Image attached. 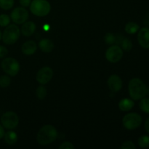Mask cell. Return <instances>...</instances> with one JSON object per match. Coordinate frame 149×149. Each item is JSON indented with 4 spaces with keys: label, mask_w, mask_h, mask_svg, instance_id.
<instances>
[{
    "label": "cell",
    "mask_w": 149,
    "mask_h": 149,
    "mask_svg": "<svg viewBox=\"0 0 149 149\" xmlns=\"http://www.w3.org/2000/svg\"><path fill=\"white\" fill-rule=\"evenodd\" d=\"M58 131L51 125H44L40 128L36 135L37 143L41 146H47L53 143L58 138Z\"/></svg>",
    "instance_id": "cell-1"
},
{
    "label": "cell",
    "mask_w": 149,
    "mask_h": 149,
    "mask_svg": "<svg viewBox=\"0 0 149 149\" xmlns=\"http://www.w3.org/2000/svg\"><path fill=\"white\" fill-rule=\"evenodd\" d=\"M130 96L133 100H139L146 97L148 89L145 83L139 78H133L128 84Z\"/></svg>",
    "instance_id": "cell-2"
},
{
    "label": "cell",
    "mask_w": 149,
    "mask_h": 149,
    "mask_svg": "<svg viewBox=\"0 0 149 149\" xmlns=\"http://www.w3.org/2000/svg\"><path fill=\"white\" fill-rule=\"evenodd\" d=\"M20 29L15 24L8 25L2 33L1 39L5 45H14L20 36Z\"/></svg>",
    "instance_id": "cell-3"
},
{
    "label": "cell",
    "mask_w": 149,
    "mask_h": 149,
    "mask_svg": "<svg viewBox=\"0 0 149 149\" xmlns=\"http://www.w3.org/2000/svg\"><path fill=\"white\" fill-rule=\"evenodd\" d=\"M31 13L37 17H45L51 10V5L47 0H33L30 4Z\"/></svg>",
    "instance_id": "cell-4"
},
{
    "label": "cell",
    "mask_w": 149,
    "mask_h": 149,
    "mask_svg": "<svg viewBox=\"0 0 149 149\" xmlns=\"http://www.w3.org/2000/svg\"><path fill=\"white\" fill-rule=\"evenodd\" d=\"M3 71L10 77H15L20 71V65L18 61L13 58H5L1 63Z\"/></svg>",
    "instance_id": "cell-5"
},
{
    "label": "cell",
    "mask_w": 149,
    "mask_h": 149,
    "mask_svg": "<svg viewBox=\"0 0 149 149\" xmlns=\"http://www.w3.org/2000/svg\"><path fill=\"white\" fill-rule=\"evenodd\" d=\"M122 124L125 129L128 130H134L141 125L142 117L137 113H129L123 117Z\"/></svg>",
    "instance_id": "cell-6"
},
{
    "label": "cell",
    "mask_w": 149,
    "mask_h": 149,
    "mask_svg": "<svg viewBox=\"0 0 149 149\" xmlns=\"http://www.w3.org/2000/svg\"><path fill=\"white\" fill-rule=\"evenodd\" d=\"M0 121L4 128L7 130H13L18 125L19 117L15 112L7 111L1 115Z\"/></svg>",
    "instance_id": "cell-7"
},
{
    "label": "cell",
    "mask_w": 149,
    "mask_h": 149,
    "mask_svg": "<svg viewBox=\"0 0 149 149\" xmlns=\"http://www.w3.org/2000/svg\"><path fill=\"white\" fill-rule=\"evenodd\" d=\"M123 49L119 45H112L106 52V58L109 62L116 63L120 61L123 57Z\"/></svg>",
    "instance_id": "cell-8"
},
{
    "label": "cell",
    "mask_w": 149,
    "mask_h": 149,
    "mask_svg": "<svg viewBox=\"0 0 149 149\" xmlns=\"http://www.w3.org/2000/svg\"><path fill=\"white\" fill-rule=\"evenodd\" d=\"M10 18L16 24H23L29 18V12L26 7H17L13 10L10 14Z\"/></svg>",
    "instance_id": "cell-9"
},
{
    "label": "cell",
    "mask_w": 149,
    "mask_h": 149,
    "mask_svg": "<svg viewBox=\"0 0 149 149\" xmlns=\"http://www.w3.org/2000/svg\"><path fill=\"white\" fill-rule=\"evenodd\" d=\"M53 76V71L49 66L42 67L38 71L36 75V79L40 84H46L50 81Z\"/></svg>",
    "instance_id": "cell-10"
},
{
    "label": "cell",
    "mask_w": 149,
    "mask_h": 149,
    "mask_svg": "<svg viewBox=\"0 0 149 149\" xmlns=\"http://www.w3.org/2000/svg\"><path fill=\"white\" fill-rule=\"evenodd\" d=\"M108 87L111 91L117 93L122 87V80L120 77L116 74L110 76L108 79Z\"/></svg>",
    "instance_id": "cell-11"
},
{
    "label": "cell",
    "mask_w": 149,
    "mask_h": 149,
    "mask_svg": "<svg viewBox=\"0 0 149 149\" xmlns=\"http://www.w3.org/2000/svg\"><path fill=\"white\" fill-rule=\"evenodd\" d=\"M138 41L139 45L144 49H149V28L141 29L138 33Z\"/></svg>",
    "instance_id": "cell-12"
},
{
    "label": "cell",
    "mask_w": 149,
    "mask_h": 149,
    "mask_svg": "<svg viewBox=\"0 0 149 149\" xmlns=\"http://www.w3.org/2000/svg\"><path fill=\"white\" fill-rule=\"evenodd\" d=\"M36 29V26L33 22L26 21L22 25L20 33L25 36H31L34 33Z\"/></svg>",
    "instance_id": "cell-13"
},
{
    "label": "cell",
    "mask_w": 149,
    "mask_h": 149,
    "mask_svg": "<svg viewBox=\"0 0 149 149\" xmlns=\"http://www.w3.org/2000/svg\"><path fill=\"white\" fill-rule=\"evenodd\" d=\"M21 50L24 55H32L37 50V45L36 42L32 40H29L23 44L21 47Z\"/></svg>",
    "instance_id": "cell-14"
},
{
    "label": "cell",
    "mask_w": 149,
    "mask_h": 149,
    "mask_svg": "<svg viewBox=\"0 0 149 149\" xmlns=\"http://www.w3.org/2000/svg\"><path fill=\"white\" fill-rule=\"evenodd\" d=\"M39 47L43 52H51L53 50L55 45L53 42L49 39H42L39 42Z\"/></svg>",
    "instance_id": "cell-15"
},
{
    "label": "cell",
    "mask_w": 149,
    "mask_h": 149,
    "mask_svg": "<svg viewBox=\"0 0 149 149\" xmlns=\"http://www.w3.org/2000/svg\"><path fill=\"white\" fill-rule=\"evenodd\" d=\"M135 106L132 99L123 98L119 102V109L122 111H129Z\"/></svg>",
    "instance_id": "cell-16"
},
{
    "label": "cell",
    "mask_w": 149,
    "mask_h": 149,
    "mask_svg": "<svg viewBox=\"0 0 149 149\" xmlns=\"http://www.w3.org/2000/svg\"><path fill=\"white\" fill-rule=\"evenodd\" d=\"M4 141L7 144L10 146L15 145L17 141V135L15 131L10 130V131H7L4 134Z\"/></svg>",
    "instance_id": "cell-17"
},
{
    "label": "cell",
    "mask_w": 149,
    "mask_h": 149,
    "mask_svg": "<svg viewBox=\"0 0 149 149\" xmlns=\"http://www.w3.org/2000/svg\"><path fill=\"white\" fill-rule=\"evenodd\" d=\"M139 25L135 22H129V23H127L125 27V31L129 34H135L139 31Z\"/></svg>",
    "instance_id": "cell-18"
},
{
    "label": "cell",
    "mask_w": 149,
    "mask_h": 149,
    "mask_svg": "<svg viewBox=\"0 0 149 149\" xmlns=\"http://www.w3.org/2000/svg\"><path fill=\"white\" fill-rule=\"evenodd\" d=\"M139 107L143 112L149 114V98L143 97L139 103Z\"/></svg>",
    "instance_id": "cell-19"
},
{
    "label": "cell",
    "mask_w": 149,
    "mask_h": 149,
    "mask_svg": "<svg viewBox=\"0 0 149 149\" xmlns=\"http://www.w3.org/2000/svg\"><path fill=\"white\" fill-rule=\"evenodd\" d=\"M121 48L124 50L129 52L132 48V43L128 38H123L121 40Z\"/></svg>",
    "instance_id": "cell-20"
},
{
    "label": "cell",
    "mask_w": 149,
    "mask_h": 149,
    "mask_svg": "<svg viewBox=\"0 0 149 149\" xmlns=\"http://www.w3.org/2000/svg\"><path fill=\"white\" fill-rule=\"evenodd\" d=\"M36 95L39 100H43L47 95V89L43 84L39 85L36 90Z\"/></svg>",
    "instance_id": "cell-21"
},
{
    "label": "cell",
    "mask_w": 149,
    "mask_h": 149,
    "mask_svg": "<svg viewBox=\"0 0 149 149\" xmlns=\"http://www.w3.org/2000/svg\"><path fill=\"white\" fill-rule=\"evenodd\" d=\"M14 0H0V8L4 10H9L14 6Z\"/></svg>",
    "instance_id": "cell-22"
},
{
    "label": "cell",
    "mask_w": 149,
    "mask_h": 149,
    "mask_svg": "<svg viewBox=\"0 0 149 149\" xmlns=\"http://www.w3.org/2000/svg\"><path fill=\"white\" fill-rule=\"evenodd\" d=\"M138 143L139 146L142 148H146L149 147V136L142 135L138 140Z\"/></svg>",
    "instance_id": "cell-23"
},
{
    "label": "cell",
    "mask_w": 149,
    "mask_h": 149,
    "mask_svg": "<svg viewBox=\"0 0 149 149\" xmlns=\"http://www.w3.org/2000/svg\"><path fill=\"white\" fill-rule=\"evenodd\" d=\"M11 83V79L7 75H2L0 77V87L5 88L9 87Z\"/></svg>",
    "instance_id": "cell-24"
},
{
    "label": "cell",
    "mask_w": 149,
    "mask_h": 149,
    "mask_svg": "<svg viewBox=\"0 0 149 149\" xmlns=\"http://www.w3.org/2000/svg\"><path fill=\"white\" fill-rule=\"evenodd\" d=\"M10 17L6 14L0 15V26L7 27L10 23Z\"/></svg>",
    "instance_id": "cell-25"
},
{
    "label": "cell",
    "mask_w": 149,
    "mask_h": 149,
    "mask_svg": "<svg viewBox=\"0 0 149 149\" xmlns=\"http://www.w3.org/2000/svg\"><path fill=\"white\" fill-rule=\"evenodd\" d=\"M116 36H115L114 34L111 33H107L106 35H105L104 40L105 42L108 45H113V44L116 42Z\"/></svg>",
    "instance_id": "cell-26"
},
{
    "label": "cell",
    "mask_w": 149,
    "mask_h": 149,
    "mask_svg": "<svg viewBox=\"0 0 149 149\" xmlns=\"http://www.w3.org/2000/svg\"><path fill=\"white\" fill-rule=\"evenodd\" d=\"M120 148L121 149H135L136 146L133 142L130 141H127L122 144Z\"/></svg>",
    "instance_id": "cell-27"
},
{
    "label": "cell",
    "mask_w": 149,
    "mask_h": 149,
    "mask_svg": "<svg viewBox=\"0 0 149 149\" xmlns=\"http://www.w3.org/2000/svg\"><path fill=\"white\" fill-rule=\"evenodd\" d=\"M60 149H74L75 147L71 143V142L68 141H65V142L62 143L59 146Z\"/></svg>",
    "instance_id": "cell-28"
},
{
    "label": "cell",
    "mask_w": 149,
    "mask_h": 149,
    "mask_svg": "<svg viewBox=\"0 0 149 149\" xmlns=\"http://www.w3.org/2000/svg\"><path fill=\"white\" fill-rule=\"evenodd\" d=\"M8 54V50L7 47H5L3 45H0V58H4Z\"/></svg>",
    "instance_id": "cell-29"
},
{
    "label": "cell",
    "mask_w": 149,
    "mask_h": 149,
    "mask_svg": "<svg viewBox=\"0 0 149 149\" xmlns=\"http://www.w3.org/2000/svg\"><path fill=\"white\" fill-rule=\"evenodd\" d=\"M20 4L23 7H28L30 6L31 0H19Z\"/></svg>",
    "instance_id": "cell-30"
},
{
    "label": "cell",
    "mask_w": 149,
    "mask_h": 149,
    "mask_svg": "<svg viewBox=\"0 0 149 149\" xmlns=\"http://www.w3.org/2000/svg\"><path fill=\"white\" fill-rule=\"evenodd\" d=\"M4 134H5V132H4V127L0 125V140L4 138Z\"/></svg>",
    "instance_id": "cell-31"
},
{
    "label": "cell",
    "mask_w": 149,
    "mask_h": 149,
    "mask_svg": "<svg viewBox=\"0 0 149 149\" xmlns=\"http://www.w3.org/2000/svg\"><path fill=\"white\" fill-rule=\"evenodd\" d=\"M144 126H145V129L146 130V132L149 134V117L146 120L145 125Z\"/></svg>",
    "instance_id": "cell-32"
},
{
    "label": "cell",
    "mask_w": 149,
    "mask_h": 149,
    "mask_svg": "<svg viewBox=\"0 0 149 149\" xmlns=\"http://www.w3.org/2000/svg\"><path fill=\"white\" fill-rule=\"evenodd\" d=\"M44 29H45V30H48V29H49V26H48V25H45V26H44Z\"/></svg>",
    "instance_id": "cell-33"
},
{
    "label": "cell",
    "mask_w": 149,
    "mask_h": 149,
    "mask_svg": "<svg viewBox=\"0 0 149 149\" xmlns=\"http://www.w3.org/2000/svg\"><path fill=\"white\" fill-rule=\"evenodd\" d=\"M1 36H2V33H1V30H0V41H1Z\"/></svg>",
    "instance_id": "cell-34"
},
{
    "label": "cell",
    "mask_w": 149,
    "mask_h": 149,
    "mask_svg": "<svg viewBox=\"0 0 149 149\" xmlns=\"http://www.w3.org/2000/svg\"><path fill=\"white\" fill-rule=\"evenodd\" d=\"M148 25H149V21H148Z\"/></svg>",
    "instance_id": "cell-35"
}]
</instances>
